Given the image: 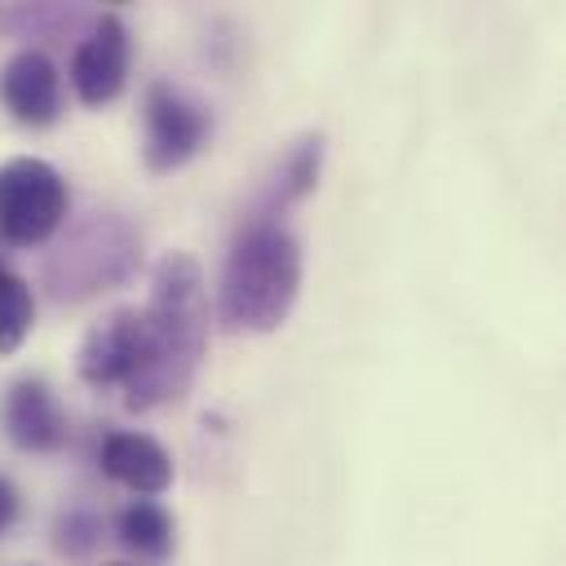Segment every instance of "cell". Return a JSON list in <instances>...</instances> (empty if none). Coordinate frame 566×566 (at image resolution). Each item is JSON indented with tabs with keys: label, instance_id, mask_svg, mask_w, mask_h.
I'll return each mask as SVG.
<instances>
[{
	"label": "cell",
	"instance_id": "6da1fadb",
	"mask_svg": "<svg viewBox=\"0 0 566 566\" xmlns=\"http://www.w3.org/2000/svg\"><path fill=\"white\" fill-rule=\"evenodd\" d=\"M150 332V376L133 398V411H150L181 398L199 371L208 345V287L190 252H164L150 270V296L142 305Z\"/></svg>",
	"mask_w": 566,
	"mask_h": 566
},
{
	"label": "cell",
	"instance_id": "7a4b0ae2",
	"mask_svg": "<svg viewBox=\"0 0 566 566\" xmlns=\"http://www.w3.org/2000/svg\"><path fill=\"white\" fill-rule=\"evenodd\" d=\"M301 292V243L274 221V212L252 217L230 243L217 314L226 332H274L292 314Z\"/></svg>",
	"mask_w": 566,
	"mask_h": 566
},
{
	"label": "cell",
	"instance_id": "3957f363",
	"mask_svg": "<svg viewBox=\"0 0 566 566\" xmlns=\"http://www.w3.org/2000/svg\"><path fill=\"white\" fill-rule=\"evenodd\" d=\"M150 358L155 354H150L146 314L137 305H119L84 332L75 371L88 389H124V407H133V398L150 376Z\"/></svg>",
	"mask_w": 566,
	"mask_h": 566
},
{
	"label": "cell",
	"instance_id": "277c9868",
	"mask_svg": "<svg viewBox=\"0 0 566 566\" xmlns=\"http://www.w3.org/2000/svg\"><path fill=\"white\" fill-rule=\"evenodd\" d=\"M66 181L49 159L18 155L0 164V239L13 248H35L57 234L66 217Z\"/></svg>",
	"mask_w": 566,
	"mask_h": 566
},
{
	"label": "cell",
	"instance_id": "5b68a950",
	"mask_svg": "<svg viewBox=\"0 0 566 566\" xmlns=\"http://www.w3.org/2000/svg\"><path fill=\"white\" fill-rule=\"evenodd\" d=\"M208 111L190 102L172 84L146 88V115H142V159L150 172H177L190 164L208 142Z\"/></svg>",
	"mask_w": 566,
	"mask_h": 566
},
{
	"label": "cell",
	"instance_id": "8992f818",
	"mask_svg": "<svg viewBox=\"0 0 566 566\" xmlns=\"http://www.w3.org/2000/svg\"><path fill=\"white\" fill-rule=\"evenodd\" d=\"M124 80H128V27L115 13H106L71 57V88L84 106H106L124 93Z\"/></svg>",
	"mask_w": 566,
	"mask_h": 566
},
{
	"label": "cell",
	"instance_id": "52a82bcc",
	"mask_svg": "<svg viewBox=\"0 0 566 566\" xmlns=\"http://www.w3.org/2000/svg\"><path fill=\"white\" fill-rule=\"evenodd\" d=\"M0 102L18 124L44 128L62 111V71L40 49H18L0 66Z\"/></svg>",
	"mask_w": 566,
	"mask_h": 566
},
{
	"label": "cell",
	"instance_id": "ba28073f",
	"mask_svg": "<svg viewBox=\"0 0 566 566\" xmlns=\"http://www.w3.org/2000/svg\"><path fill=\"white\" fill-rule=\"evenodd\" d=\"M4 433L22 451H57L66 442V416L53 398V389L35 376L9 385L4 394Z\"/></svg>",
	"mask_w": 566,
	"mask_h": 566
},
{
	"label": "cell",
	"instance_id": "9c48e42d",
	"mask_svg": "<svg viewBox=\"0 0 566 566\" xmlns=\"http://www.w3.org/2000/svg\"><path fill=\"white\" fill-rule=\"evenodd\" d=\"M102 473L133 495H159L172 482V455L150 433H106L102 442Z\"/></svg>",
	"mask_w": 566,
	"mask_h": 566
},
{
	"label": "cell",
	"instance_id": "30bf717a",
	"mask_svg": "<svg viewBox=\"0 0 566 566\" xmlns=\"http://www.w3.org/2000/svg\"><path fill=\"white\" fill-rule=\"evenodd\" d=\"M115 535L124 539V548H133L142 557H168V548H172V517L155 500H133V504H124L115 513Z\"/></svg>",
	"mask_w": 566,
	"mask_h": 566
},
{
	"label": "cell",
	"instance_id": "8fae6325",
	"mask_svg": "<svg viewBox=\"0 0 566 566\" xmlns=\"http://www.w3.org/2000/svg\"><path fill=\"white\" fill-rule=\"evenodd\" d=\"M318 168H323V133H305L287 146L283 164H279V181H274V203H296L318 186Z\"/></svg>",
	"mask_w": 566,
	"mask_h": 566
},
{
	"label": "cell",
	"instance_id": "7c38bea8",
	"mask_svg": "<svg viewBox=\"0 0 566 566\" xmlns=\"http://www.w3.org/2000/svg\"><path fill=\"white\" fill-rule=\"evenodd\" d=\"M31 323H35V301L27 279L0 270V358L22 349V340L31 336Z\"/></svg>",
	"mask_w": 566,
	"mask_h": 566
},
{
	"label": "cell",
	"instance_id": "4fadbf2b",
	"mask_svg": "<svg viewBox=\"0 0 566 566\" xmlns=\"http://www.w3.org/2000/svg\"><path fill=\"white\" fill-rule=\"evenodd\" d=\"M66 531H71V539H62L57 548H62V553H84V548L93 544V531H97V526H93L88 517H75V513H71V517L57 522V535H66Z\"/></svg>",
	"mask_w": 566,
	"mask_h": 566
},
{
	"label": "cell",
	"instance_id": "5bb4252c",
	"mask_svg": "<svg viewBox=\"0 0 566 566\" xmlns=\"http://www.w3.org/2000/svg\"><path fill=\"white\" fill-rule=\"evenodd\" d=\"M13 517H18V491L0 478V535L13 526Z\"/></svg>",
	"mask_w": 566,
	"mask_h": 566
},
{
	"label": "cell",
	"instance_id": "9a60e30c",
	"mask_svg": "<svg viewBox=\"0 0 566 566\" xmlns=\"http://www.w3.org/2000/svg\"><path fill=\"white\" fill-rule=\"evenodd\" d=\"M106 566H133V562H106Z\"/></svg>",
	"mask_w": 566,
	"mask_h": 566
},
{
	"label": "cell",
	"instance_id": "2e32d148",
	"mask_svg": "<svg viewBox=\"0 0 566 566\" xmlns=\"http://www.w3.org/2000/svg\"><path fill=\"white\" fill-rule=\"evenodd\" d=\"M0 270H4V265H0Z\"/></svg>",
	"mask_w": 566,
	"mask_h": 566
}]
</instances>
